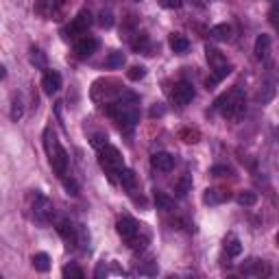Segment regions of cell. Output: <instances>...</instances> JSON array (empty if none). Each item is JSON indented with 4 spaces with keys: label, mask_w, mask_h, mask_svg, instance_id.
I'll use <instances>...</instances> for the list:
<instances>
[{
    "label": "cell",
    "mask_w": 279,
    "mask_h": 279,
    "mask_svg": "<svg viewBox=\"0 0 279 279\" xmlns=\"http://www.w3.org/2000/svg\"><path fill=\"white\" fill-rule=\"evenodd\" d=\"M137 96L131 94V92H122L120 98L116 103H111L107 111L109 116L118 122V125L125 129V131H131L137 122H140V107H137Z\"/></svg>",
    "instance_id": "1"
},
{
    "label": "cell",
    "mask_w": 279,
    "mask_h": 279,
    "mask_svg": "<svg viewBox=\"0 0 279 279\" xmlns=\"http://www.w3.org/2000/svg\"><path fill=\"white\" fill-rule=\"evenodd\" d=\"M44 144H46V153L50 157V164H52V168H55V172L59 177H66L68 174V153L61 148L57 135L52 133V129L44 131Z\"/></svg>",
    "instance_id": "2"
},
{
    "label": "cell",
    "mask_w": 279,
    "mask_h": 279,
    "mask_svg": "<svg viewBox=\"0 0 279 279\" xmlns=\"http://www.w3.org/2000/svg\"><path fill=\"white\" fill-rule=\"evenodd\" d=\"M214 107L221 111L225 118H240L244 113V92L240 87H233L231 92L223 94L221 98L214 103Z\"/></svg>",
    "instance_id": "3"
},
{
    "label": "cell",
    "mask_w": 279,
    "mask_h": 279,
    "mask_svg": "<svg viewBox=\"0 0 279 279\" xmlns=\"http://www.w3.org/2000/svg\"><path fill=\"white\" fill-rule=\"evenodd\" d=\"M101 166L105 170H107L109 174H116L122 166H125V162H122V155L118 148L113 146H103L101 148Z\"/></svg>",
    "instance_id": "4"
},
{
    "label": "cell",
    "mask_w": 279,
    "mask_h": 279,
    "mask_svg": "<svg viewBox=\"0 0 279 279\" xmlns=\"http://www.w3.org/2000/svg\"><path fill=\"white\" fill-rule=\"evenodd\" d=\"M33 218L37 223H48L52 218V203L48 196L44 194H35V201H33Z\"/></svg>",
    "instance_id": "5"
},
{
    "label": "cell",
    "mask_w": 279,
    "mask_h": 279,
    "mask_svg": "<svg viewBox=\"0 0 279 279\" xmlns=\"http://www.w3.org/2000/svg\"><path fill=\"white\" fill-rule=\"evenodd\" d=\"M90 26H92V13L90 11H81L72 22L66 26V35H68V37H74V35L85 33Z\"/></svg>",
    "instance_id": "6"
},
{
    "label": "cell",
    "mask_w": 279,
    "mask_h": 279,
    "mask_svg": "<svg viewBox=\"0 0 279 279\" xmlns=\"http://www.w3.org/2000/svg\"><path fill=\"white\" fill-rule=\"evenodd\" d=\"M192 98H194V87H192V83L179 81L177 85H174L172 101L177 103V105H188V103H192Z\"/></svg>",
    "instance_id": "7"
},
{
    "label": "cell",
    "mask_w": 279,
    "mask_h": 279,
    "mask_svg": "<svg viewBox=\"0 0 279 279\" xmlns=\"http://www.w3.org/2000/svg\"><path fill=\"white\" fill-rule=\"evenodd\" d=\"M116 229H118V233H120V238H122V240L131 242L133 238H137V233H140V225L133 221V218H120L118 225H116Z\"/></svg>",
    "instance_id": "8"
},
{
    "label": "cell",
    "mask_w": 279,
    "mask_h": 279,
    "mask_svg": "<svg viewBox=\"0 0 279 279\" xmlns=\"http://www.w3.org/2000/svg\"><path fill=\"white\" fill-rule=\"evenodd\" d=\"M96 48H98V39H96V37H92V35H85V37H81V39L76 42V46H74L76 55L81 57V59L92 57L94 52H96Z\"/></svg>",
    "instance_id": "9"
},
{
    "label": "cell",
    "mask_w": 279,
    "mask_h": 279,
    "mask_svg": "<svg viewBox=\"0 0 279 279\" xmlns=\"http://www.w3.org/2000/svg\"><path fill=\"white\" fill-rule=\"evenodd\" d=\"M151 164H153V168H155V170L170 172V170L174 168V157H172L170 153H155V155H153V160H151Z\"/></svg>",
    "instance_id": "10"
},
{
    "label": "cell",
    "mask_w": 279,
    "mask_h": 279,
    "mask_svg": "<svg viewBox=\"0 0 279 279\" xmlns=\"http://www.w3.org/2000/svg\"><path fill=\"white\" fill-rule=\"evenodd\" d=\"M42 87H44V92H46V94L59 92V87H61V74L55 72V70H48V72L44 74V78H42Z\"/></svg>",
    "instance_id": "11"
},
{
    "label": "cell",
    "mask_w": 279,
    "mask_h": 279,
    "mask_svg": "<svg viewBox=\"0 0 279 279\" xmlns=\"http://www.w3.org/2000/svg\"><path fill=\"white\" fill-rule=\"evenodd\" d=\"M168 44H170L172 52H177V55H186V52L190 50V42H188L186 35H181V33H172Z\"/></svg>",
    "instance_id": "12"
},
{
    "label": "cell",
    "mask_w": 279,
    "mask_h": 279,
    "mask_svg": "<svg viewBox=\"0 0 279 279\" xmlns=\"http://www.w3.org/2000/svg\"><path fill=\"white\" fill-rule=\"evenodd\" d=\"M61 5H64V0H39L37 11H39L42 15H46V17H55V15L59 13Z\"/></svg>",
    "instance_id": "13"
},
{
    "label": "cell",
    "mask_w": 279,
    "mask_h": 279,
    "mask_svg": "<svg viewBox=\"0 0 279 279\" xmlns=\"http://www.w3.org/2000/svg\"><path fill=\"white\" fill-rule=\"evenodd\" d=\"M57 231H59V235H61V238H64V240L68 242V247H74V244H76V231H74V227L70 225L68 221L59 223Z\"/></svg>",
    "instance_id": "14"
},
{
    "label": "cell",
    "mask_w": 279,
    "mask_h": 279,
    "mask_svg": "<svg viewBox=\"0 0 279 279\" xmlns=\"http://www.w3.org/2000/svg\"><path fill=\"white\" fill-rule=\"evenodd\" d=\"M203 201L207 205H221V203H225V201H229V192H225V190H207Z\"/></svg>",
    "instance_id": "15"
},
{
    "label": "cell",
    "mask_w": 279,
    "mask_h": 279,
    "mask_svg": "<svg viewBox=\"0 0 279 279\" xmlns=\"http://www.w3.org/2000/svg\"><path fill=\"white\" fill-rule=\"evenodd\" d=\"M209 37L216 39V42H227V39L231 37V26L229 24H216V26H212Z\"/></svg>",
    "instance_id": "16"
},
{
    "label": "cell",
    "mask_w": 279,
    "mask_h": 279,
    "mask_svg": "<svg viewBox=\"0 0 279 279\" xmlns=\"http://www.w3.org/2000/svg\"><path fill=\"white\" fill-rule=\"evenodd\" d=\"M125 61H127L125 52H120V50H111L109 55H107V59H105V66L111 68V70H118V68L125 66Z\"/></svg>",
    "instance_id": "17"
},
{
    "label": "cell",
    "mask_w": 279,
    "mask_h": 279,
    "mask_svg": "<svg viewBox=\"0 0 279 279\" xmlns=\"http://www.w3.org/2000/svg\"><path fill=\"white\" fill-rule=\"evenodd\" d=\"M33 266H35V270H39V273H48L50 270V255L48 253H35Z\"/></svg>",
    "instance_id": "18"
},
{
    "label": "cell",
    "mask_w": 279,
    "mask_h": 279,
    "mask_svg": "<svg viewBox=\"0 0 279 279\" xmlns=\"http://www.w3.org/2000/svg\"><path fill=\"white\" fill-rule=\"evenodd\" d=\"M268 48H270V35H260L255 39V57L262 59L268 55Z\"/></svg>",
    "instance_id": "19"
},
{
    "label": "cell",
    "mask_w": 279,
    "mask_h": 279,
    "mask_svg": "<svg viewBox=\"0 0 279 279\" xmlns=\"http://www.w3.org/2000/svg\"><path fill=\"white\" fill-rule=\"evenodd\" d=\"M155 205L160 207V209H166V212H170V209L174 207V201H172L168 194H164V192H155Z\"/></svg>",
    "instance_id": "20"
},
{
    "label": "cell",
    "mask_w": 279,
    "mask_h": 279,
    "mask_svg": "<svg viewBox=\"0 0 279 279\" xmlns=\"http://www.w3.org/2000/svg\"><path fill=\"white\" fill-rule=\"evenodd\" d=\"M116 174H120V183H122L125 188H133V186H135V174H133V170H129V168H125V166H122V168H120Z\"/></svg>",
    "instance_id": "21"
},
{
    "label": "cell",
    "mask_w": 279,
    "mask_h": 279,
    "mask_svg": "<svg viewBox=\"0 0 279 279\" xmlns=\"http://www.w3.org/2000/svg\"><path fill=\"white\" fill-rule=\"evenodd\" d=\"M238 203L244 205V207H251V205H255L257 203V194L255 192H251V190H244L238 194Z\"/></svg>",
    "instance_id": "22"
},
{
    "label": "cell",
    "mask_w": 279,
    "mask_h": 279,
    "mask_svg": "<svg viewBox=\"0 0 279 279\" xmlns=\"http://www.w3.org/2000/svg\"><path fill=\"white\" fill-rule=\"evenodd\" d=\"M242 273H244V275H253V277L262 275V262H260V260H249L247 264L242 266Z\"/></svg>",
    "instance_id": "23"
},
{
    "label": "cell",
    "mask_w": 279,
    "mask_h": 279,
    "mask_svg": "<svg viewBox=\"0 0 279 279\" xmlns=\"http://www.w3.org/2000/svg\"><path fill=\"white\" fill-rule=\"evenodd\" d=\"M225 251H227V255H231V257L240 255V253H242L240 240H238V238H229V240H227V244H225Z\"/></svg>",
    "instance_id": "24"
},
{
    "label": "cell",
    "mask_w": 279,
    "mask_h": 279,
    "mask_svg": "<svg viewBox=\"0 0 279 279\" xmlns=\"http://www.w3.org/2000/svg\"><path fill=\"white\" fill-rule=\"evenodd\" d=\"M131 46H133V50H146L148 48V35L146 33H137L133 42H131Z\"/></svg>",
    "instance_id": "25"
},
{
    "label": "cell",
    "mask_w": 279,
    "mask_h": 279,
    "mask_svg": "<svg viewBox=\"0 0 279 279\" xmlns=\"http://www.w3.org/2000/svg\"><path fill=\"white\" fill-rule=\"evenodd\" d=\"M64 277H68V279H83L85 277V273L78 266H74V264H70V266H66L64 268Z\"/></svg>",
    "instance_id": "26"
},
{
    "label": "cell",
    "mask_w": 279,
    "mask_h": 279,
    "mask_svg": "<svg viewBox=\"0 0 279 279\" xmlns=\"http://www.w3.org/2000/svg\"><path fill=\"white\" fill-rule=\"evenodd\" d=\"M31 64L37 66V68H46V55H44L42 50L35 48V50L31 52Z\"/></svg>",
    "instance_id": "27"
},
{
    "label": "cell",
    "mask_w": 279,
    "mask_h": 279,
    "mask_svg": "<svg viewBox=\"0 0 279 279\" xmlns=\"http://www.w3.org/2000/svg\"><path fill=\"white\" fill-rule=\"evenodd\" d=\"M146 76V68L144 66H133L129 70V78L131 81H140V78H144Z\"/></svg>",
    "instance_id": "28"
},
{
    "label": "cell",
    "mask_w": 279,
    "mask_h": 279,
    "mask_svg": "<svg viewBox=\"0 0 279 279\" xmlns=\"http://www.w3.org/2000/svg\"><path fill=\"white\" fill-rule=\"evenodd\" d=\"M157 262H148V264L140 266V275H157Z\"/></svg>",
    "instance_id": "29"
},
{
    "label": "cell",
    "mask_w": 279,
    "mask_h": 279,
    "mask_svg": "<svg viewBox=\"0 0 279 279\" xmlns=\"http://www.w3.org/2000/svg\"><path fill=\"white\" fill-rule=\"evenodd\" d=\"M22 101L20 98H15L13 101V107H11V120H20L22 118Z\"/></svg>",
    "instance_id": "30"
},
{
    "label": "cell",
    "mask_w": 279,
    "mask_h": 279,
    "mask_svg": "<svg viewBox=\"0 0 279 279\" xmlns=\"http://www.w3.org/2000/svg\"><path fill=\"white\" fill-rule=\"evenodd\" d=\"M181 137H183V142L192 144V142H196V140H198V131H190V129H183V131H181Z\"/></svg>",
    "instance_id": "31"
},
{
    "label": "cell",
    "mask_w": 279,
    "mask_h": 279,
    "mask_svg": "<svg viewBox=\"0 0 279 279\" xmlns=\"http://www.w3.org/2000/svg\"><path fill=\"white\" fill-rule=\"evenodd\" d=\"M101 26H105V29H111L113 26V15H111V11H101Z\"/></svg>",
    "instance_id": "32"
},
{
    "label": "cell",
    "mask_w": 279,
    "mask_h": 279,
    "mask_svg": "<svg viewBox=\"0 0 279 279\" xmlns=\"http://www.w3.org/2000/svg\"><path fill=\"white\" fill-rule=\"evenodd\" d=\"M61 179H64V188L68 190V194H78V186H76V181L74 179H66V177H61Z\"/></svg>",
    "instance_id": "33"
},
{
    "label": "cell",
    "mask_w": 279,
    "mask_h": 279,
    "mask_svg": "<svg viewBox=\"0 0 279 279\" xmlns=\"http://www.w3.org/2000/svg\"><path fill=\"white\" fill-rule=\"evenodd\" d=\"M92 146H94V148H103V146H107V135L96 133V135L92 137Z\"/></svg>",
    "instance_id": "34"
},
{
    "label": "cell",
    "mask_w": 279,
    "mask_h": 279,
    "mask_svg": "<svg viewBox=\"0 0 279 279\" xmlns=\"http://www.w3.org/2000/svg\"><path fill=\"white\" fill-rule=\"evenodd\" d=\"M233 170L229 168V166H214L212 168V174L214 177H225V174H231Z\"/></svg>",
    "instance_id": "35"
},
{
    "label": "cell",
    "mask_w": 279,
    "mask_h": 279,
    "mask_svg": "<svg viewBox=\"0 0 279 279\" xmlns=\"http://www.w3.org/2000/svg\"><path fill=\"white\" fill-rule=\"evenodd\" d=\"M160 5L166 7V9H181L183 0H160Z\"/></svg>",
    "instance_id": "36"
},
{
    "label": "cell",
    "mask_w": 279,
    "mask_h": 279,
    "mask_svg": "<svg viewBox=\"0 0 279 279\" xmlns=\"http://www.w3.org/2000/svg\"><path fill=\"white\" fill-rule=\"evenodd\" d=\"M105 275H107V266H105V262H101V264L96 266V273H94V277H96V279H103Z\"/></svg>",
    "instance_id": "37"
},
{
    "label": "cell",
    "mask_w": 279,
    "mask_h": 279,
    "mask_svg": "<svg viewBox=\"0 0 279 279\" xmlns=\"http://www.w3.org/2000/svg\"><path fill=\"white\" fill-rule=\"evenodd\" d=\"M164 111H166V107H164V105H162V103H157V105H155V107L151 109V118H157V116H164Z\"/></svg>",
    "instance_id": "38"
},
{
    "label": "cell",
    "mask_w": 279,
    "mask_h": 279,
    "mask_svg": "<svg viewBox=\"0 0 279 279\" xmlns=\"http://www.w3.org/2000/svg\"><path fill=\"white\" fill-rule=\"evenodd\" d=\"M188 188H190V177H183L179 183V194H188Z\"/></svg>",
    "instance_id": "39"
},
{
    "label": "cell",
    "mask_w": 279,
    "mask_h": 279,
    "mask_svg": "<svg viewBox=\"0 0 279 279\" xmlns=\"http://www.w3.org/2000/svg\"><path fill=\"white\" fill-rule=\"evenodd\" d=\"M7 76V70H5V66H0V81Z\"/></svg>",
    "instance_id": "40"
}]
</instances>
